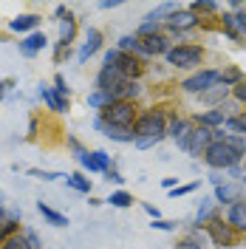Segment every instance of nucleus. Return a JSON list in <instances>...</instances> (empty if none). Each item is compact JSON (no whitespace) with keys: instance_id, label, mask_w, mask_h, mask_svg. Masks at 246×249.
<instances>
[{"instance_id":"obj_1","label":"nucleus","mask_w":246,"mask_h":249,"mask_svg":"<svg viewBox=\"0 0 246 249\" xmlns=\"http://www.w3.org/2000/svg\"><path fill=\"white\" fill-rule=\"evenodd\" d=\"M133 136H136V147H153L167 136V124H164V116L158 110H150L144 116H139L136 124H133Z\"/></svg>"},{"instance_id":"obj_2","label":"nucleus","mask_w":246,"mask_h":249,"mask_svg":"<svg viewBox=\"0 0 246 249\" xmlns=\"http://www.w3.org/2000/svg\"><path fill=\"white\" fill-rule=\"evenodd\" d=\"M204 159H207V164H210L212 170H232L244 156L238 153V150H232L227 142H212V144L207 147Z\"/></svg>"},{"instance_id":"obj_3","label":"nucleus","mask_w":246,"mask_h":249,"mask_svg":"<svg viewBox=\"0 0 246 249\" xmlns=\"http://www.w3.org/2000/svg\"><path fill=\"white\" fill-rule=\"evenodd\" d=\"M105 124L110 127H124V130H130L133 124H136V105L127 99V102H113L108 108L102 110V116H99Z\"/></svg>"},{"instance_id":"obj_4","label":"nucleus","mask_w":246,"mask_h":249,"mask_svg":"<svg viewBox=\"0 0 246 249\" xmlns=\"http://www.w3.org/2000/svg\"><path fill=\"white\" fill-rule=\"evenodd\" d=\"M215 85H221V74L218 71H198V74H193V77H187L181 82V88L187 93H204L210 88H215Z\"/></svg>"},{"instance_id":"obj_5","label":"nucleus","mask_w":246,"mask_h":249,"mask_svg":"<svg viewBox=\"0 0 246 249\" xmlns=\"http://www.w3.org/2000/svg\"><path fill=\"white\" fill-rule=\"evenodd\" d=\"M201 54H204V51H201L198 46H176V48H170L167 62L176 65V68H193V65L201 62Z\"/></svg>"},{"instance_id":"obj_6","label":"nucleus","mask_w":246,"mask_h":249,"mask_svg":"<svg viewBox=\"0 0 246 249\" xmlns=\"http://www.w3.org/2000/svg\"><path fill=\"white\" fill-rule=\"evenodd\" d=\"M210 144H212V130H210V127H198V130H193V133H190L187 153L201 156V153H207V147H210Z\"/></svg>"},{"instance_id":"obj_7","label":"nucleus","mask_w":246,"mask_h":249,"mask_svg":"<svg viewBox=\"0 0 246 249\" xmlns=\"http://www.w3.org/2000/svg\"><path fill=\"white\" fill-rule=\"evenodd\" d=\"M210 235L218 247H235V235H232V227L229 224H221V221H210Z\"/></svg>"},{"instance_id":"obj_8","label":"nucleus","mask_w":246,"mask_h":249,"mask_svg":"<svg viewBox=\"0 0 246 249\" xmlns=\"http://www.w3.org/2000/svg\"><path fill=\"white\" fill-rule=\"evenodd\" d=\"M164 23H167L173 31H187V29H193L198 20H195V15H193V12H181V9H176V12H173Z\"/></svg>"},{"instance_id":"obj_9","label":"nucleus","mask_w":246,"mask_h":249,"mask_svg":"<svg viewBox=\"0 0 246 249\" xmlns=\"http://www.w3.org/2000/svg\"><path fill=\"white\" fill-rule=\"evenodd\" d=\"M113 65L122 71V77H124V79L139 77V74H141V62H139L133 54H122V51H119V57H116V62H113Z\"/></svg>"},{"instance_id":"obj_10","label":"nucleus","mask_w":246,"mask_h":249,"mask_svg":"<svg viewBox=\"0 0 246 249\" xmlns=\"http://www.w3.org/2000/svg\"><path fill=\"white\" fill-rule=\"evenodd\" d=\"M190 133H193V130H190V124H187L184 119H173L170 127H167V136H173L181 150H187V144H190Z\"/></svg>"},{"instance_id":"obj_11","label":"nucleus","mask_w":246,"mask_h":249,"mask_svg":"<svg viewBox=\"0 0 246 249\" xmlns=\"http://www.w3.org/2000/svg\"><path fill=\"white\" fill-rule=\"evenodd\" d=\"M46 43H48L46 34H43V31H34V34H29V37L20 43V54H26V57H34L37 51H43V48H46Z\"/></svg>"},{"instance_id":"obj_12","label":"nucleus","mask_w":246,"mask_h":249,"mask_svg":"<svg viewBox=\"0 0 246 249\" xmlns=\"http://www.w3.org/2000/svg\"><path fill=\"white\" fill-rule=\"evenodd\" d=\"M99 43H102V34L96 29H88V37H85V43L79 48V62H85L88 57H93V54L99 51Z\"/></svg>"},{"instance_id":"obj_13","label":"nucleus","mask_w":246,"mask_h":249,"mask_svg":"<svg viewBox=\"0 0 246 249\" xmlns=\"http://www.w3.org/2000/svg\"><path fill=\"white\" fill-rule=\"evenodd\" d=\"M227 224L235 227V230H246V201L232 204L227 210Z\"/></svg>"},{"instance_id":"obj_14","label":"nucleus","mask_w":246,"mask_h":249,"mask_svg":"<svg viewBox=\"0 0 246 249\" xmlns=\"http://www.w3.org/2000/svg\"><path fill=\"white\" fill-rule=\"evenodd\" d=\"M141 54H170V40L164 37H144L141 40Z\"/></svg>"},{"instance_id":"obj_15","label":"nucleus","mask_w":246,"mask_h":249,"mask_svg":"<svg viewBox=\"0 0 246 249\" xmlns=\"http://www.w3.org/2000/svg\"><path fill=\"white\" fill-rule=\"evenodd\" d=\"M215 201L232 207V204L241 201V190H238L235 184H221V187H215Z\"/></svg>"},{"instance_id":"obj_16","label":"nucleus","mask_w":246,"mask_h":249,"mask_svg":"<svg viewBox=\"0 0 246 249\" xmlns=\"http://www.w3.org/2000/svg\"><path fill=\"white\" fill-rule=\"evenodd\" d=\"M40 96H43V102H46L51 110H68V99H62L57 91H51V88H40Z\"/></svg>"},{"instance_id":"obj_17","label":"nucleus","mask_w":246,"mask_h":249,"mask_svg":"<svg viewBox=\"0 0 246 249\" xmlns=\"http://www.w3.org/2000/svg\"><path fill=\"white\" fill-rule=\"evenodd\" d=\"M198 122H201V127H218V124H227V116H224V110L221 108H215V110H207V113H201L198 116Z\"/></svg>"},{"instance_id":"obj_18","label":"nucleus","mask_w":246,"mask_h":249,"mask_svg":"<svg viewBox=\"0 0 246 249\" xmlns=\"http://www.w3.org/2000/svg\"><path fill=\"white\" fill-rule=\"evenodd\" d=\"M74 34H77V23H74V15H68V12H65V20L60 23V43H62V46H68V43L74 40Z\"/></svg>"},{"instance_id":"obj_19","label":"nucleus","mask_w":246,"mask_h":249,"mask_svg":"<svg viewBox=\"0 0 246 249\" xmlns=\"http://www.w3.org/2000/svg\"><path fill=\"white\" fill-rule=\"evenodd\" d=\"M37 210H40V215L46 218L48 224H54V227H68V218L65 215H60V213H57V210H51V207H48V204H37Z\"/></svg>"},{"instance_id":"obj_20","label":"nucleus","mask_w":246,"mask_h":249,"mask_svg":"<svg viewBox=\"0 0 246 249\" xmlns=\"http://www.w3.org/2000/svg\"><path fill=\"white\" fill-rule=\"evenodd\" d=\"M227 93H229V85H215V88H210V91L201 93V102H210V105H218L221 99H227Z\"/></svg>"},{"instance_id":"obj_21","label":"nucleus","mask_w":246,"mask_h":249,"mask_svg":"<svg viewBox=\"0 0 246 249\" xmlns=\"http://www.w3.org/2000/svg\"><path fill=\"white\" fill-rule=\"evenodd\" d=\"M158 29H161V17L158 15H147L144 17V23L139 26V34H141V37H156Z\"/></svg>"},{"instance_id":"obj_22","label":"nucleus","mask_w":246,"mask_h":249,"mask_svg":"<svg viewBox=\"0 0 246 249\" xmlns=\"http://www.w3.org/2000/svg\"><path fill=\"white\" fill-rule=\"evenodd\" d=\"M37 23H40L37 15H20V17L12 20V31H29V29H34Z\"/></svg>"},{"instance_id":"obj_23","label":"nucleus","mask_w":246,"mask_h":249,"mask_svg":"<svg viewBox=\"0 0 246 249\" xmlns=\"http://www.w3.org/2000/svg\"><path fill=\"white\" fill-rule=\"evenodd\" d=\"M119 51H122V54H130V51L141 54V40L133 37V34H124L122 40H119Z\"/></svg>"},{"instance_id":"obj_24","label":"nucleus","mask_w":246,"mask_h":249,"mask_svg":"<svg viewBox=\"0 0 246 249\" xmlns=\"http://www.w3.org/2000/svg\"><path fill=\"white\" fill-rule=\"evenodd\" d=\"M65 184L74 187V190H79V193H91V178H85V176H79V173L68 176V178H65Z\"/></svg>"},{"instance_id":"obj_25","label":"nucleus","mask_w":246,"mask_h":249,"mask_svg":"<svg viewBox=\"0 0 246 249\" xmlns=\"http://www.w3.org/2000/svg\"><path fill=\"white\" fill-rule=\"evenodd\" d=\"M77 159H79V164H82V167H85L88 173H102V167H99V161L93 159V153H85V150H79Z\"/></svg>"},{"instance_id":"obj_26","label":"nucleus","mask_w":246,"mask_h":249,"mask_svg":"<svg viewBox=\"0 0 246 249\" xmlns=\"http://www.w3.org/2000/svg\"><path fill=\"white\" fill-rule=\"evenodd\" d=\"M227 127L235 130V136H244L246 139V113H241V116H229V119H227Z\"/></svg>"},{"instance_id":"obj_27","label":"nucleus","mask_w":246,"mask_h":249,"mask_svg":"<svg viewBox=\"0 0 246 249\" xmlns=\"http://www.w3.org/2000/svg\"><path fill=\"white\" fill-rule=\"evenodd\" d=\"M108 201H110V207H130V204H133V196L119 190V193H110Z\"/></svg>"},{"instance_id":"obj_28","label":"nucleus","mask_w":246,"mask_h":249,"mask_svg":"<svg viewBox=\"0 0 246 249\" xmlns=\"http://www.w3.org/2000/svg\"><path fill=\"white\" fill-rule=\"evenodd\" d=\"M241 71H238V68H227V71H221V82H224V85H238V82H241Z\"/></svg>"},{"instance_id":"obj_29","label":"nucleus","mask_w":246,"mask_h":249,"mask_svg":"<svg viewBox=\"0 0 246 249\" xmlns=\"http://www.w3.org/2000/svg\"><path fill=\"white\" fill-rule=\"evenodd\" d=\"M3 249H31V247H29V241H26V235H15V238H6Z\"/></svg>"},{"instance_id":"obj_30","label":"nucleus","mask_w":246,"mask_h":249,"mask_svg":"<svg viewBox=\"0 0 246 249\" xmlns=\"http://www.w3.org/2000/svg\"><path fill=\"white\" fill-rule=\"evenodd\" d=\"M29 176H34V178H43V181H54V178H68V176H60V173H51V170H29Z\"/></svg>"},{"instance_id":"obj_31","label":"nucleus","mask_w":246,"mask_h":249,"mask_svg":"<svg viewBox=\"0 0 246 249\" xmlns=\"http://www.w3.org/2000/svg\"><path fill=\"white\" fill-rule=\"evenodd\" d=\"M195 190H198V181L184 184V187H176V190H170V196H173V198H181V196H190V193H195Z\"/></svg>"},{"instance_id":"obj_32","label":"nucleus","mask_w":246,"mask_h":249,"mask_svg":"<svg viewBox=\"0 0 246 249\" xmlns=\"http://www.w3.org/2000/svg\"><path fill=\"white\" fill-rule=\"evenodd\" d=\"M93 159L99 161V167H102V173H108V170H110V156L105 153V150H93Z\"/></svg>"},{"instance_id":"obj_33","label":"nucleus","mask_w":246,"mask_h":249,"mask_svg":"<svg viewBox=\"0 0 246 249\" xmlns=\"http://www.w3.org/2000/svg\"><path fill=\"white\" fill-rule=\"evenodd\" d=\"M193 12H218V3H212V0H198V3H193Z\"/></svg>"},{"instance_id":"obj_34","label":"nucleus","mask_w":246,"mask_h":249,"mask_svg":"<svg viewBox=\"0 0 246 249\" xmlns=\"http://www.w3.org/2000/svg\"><path fill=\"white\" fill-rule=\"evenodd\" d=\"M54 85H57L54 91L60 93L62 99H68V82H65V79H62V77H57V79H54Z\"/></svg>"},{"instance_id":"obj_35","label":"nucleus","mask_w":246,"mask_h":249,"mask_svg":"<svg viewBox=\"0 0 246 249\" xmlns=\"http://www.w3.org/2000/svg\"><path fill=\"white\" fill-rule=\"evenodd\" d=\"M235 96H238L241 102H246V79H241V82L235 85Z\"/></svg>"},{"instance_id":"obj_36","label":"nucleus","mask_w":246,"mask_h":249,"mask_svg":"<svg viewBox=\"0 0 246 249\" xmlns=\"http://www.w3.org/2000/svg\"><path fill=\"white\" fill-rule=\"evenodd\" d=\"M17 224L15 221H3V224H0V238H6V235L12 232V230H15Z\"/></svg>"},{"instance_id":"obj_37","label":"nucleus","mask_w":246,"mask_h":249,"mask_svg":"<svg viewBox=\"0 0 246 249\" xmlns=\"http://www.w3.org/2000/svg\"><path fill=\"white\" fill-rule=\"evenodd\" d=\"M150 227H153V230H173L176 224H173V221H161V218H158V221H153Z\"/></svg>"},{"instance_id":"obj_38","label":"nucleus","mask_w":246,"mask_h":249,"mask_svg":"<svg viewBox=\"0 0 246 249\" xmlns=\"http://www.w3.org/2000/svg\"><path fill=\"white\" fill-rule=\"evenodd\" d=\"M210 181H212V184H215V187L227 184V181H224V173H218V170H212V173H210Z\"/></svg>"},{"instance_id":"obj_39","label":"nucleus","mask_w":246,"mask_h":249,"mask_svg":"<svg viewBox=\"0 0 246 249\" xmlns=\"http://www.w3.org/2000/svg\"><path fill=\"white\" fill-rule=\"evenodd\" d=\"M26 241H29V247H31V249H43V247H40V241H37V235H34V232H26Z\"/></svg>"},{"instance_id":"obj_40","label":"nucleus","mask_w":246,"mask_h":249,"mask_svg":"<svg viewBox=\"0 0 246 249\" xmlns=\"http://www.w3.org/2000/svg\"><path fill=\"white\" fill-rule=\"evenodd\" d=\"M105 176H108V181H113V184H122V181H124V178H122V176H119L116 170H108Z\"/></svg>"},{"instance_id":"obj_41","label":"nucleus","mask_w":246,"mask_h":249,"mask_svg":"<svg viewBox=\"0 0 246 249\" xmlns=\"http://www.w3.org/2000/svg\"><path fill=\"white\" fill-rule=\"evenodd\" d=\"M176 249H201V244H195V241H181Z\"/></svg>"},{"instance_id":"obj_42","label":"nucleus","mask_w":246,"mask_h":249,"mask_svg":"<svg viewBox=\"0 0 246 249\" xmlns=\"http://www.w3.org/2000/svg\"><path fill=\"white\" fill-rule=\"evenodd\" d=\"M144 210L153 215V221H158V207H153V204H144Z\"/></svg>"},{"instance_id":"obj_43","label":"nucleus","mask_w":246,"mask_h":249,"mask_svg":"<svg viewBox=\"0 0 246 249\" xmlns=\"http://www.w3.org/2000/svg\"><path fill=\"white\" fill-rule=\"evenodd\" d=\"M176 181H178V178H164V181H161V184L167 187V190H176Z\"/></svg>"},{"instance_id":"obj_44","label":"nucleus","mask_w":246,"mask_h":249,"mask_svg":"<svg viewBox=\"0 0 246 249\" xmlns=\"http://www.w3.org/2000/svg\"><path fill=\"white\" fill-rule=\"evenodd\" d=\"M102 9H113V6H119V0H105V3H99Z\"/></svg>"},{"instance_id":"obj_45","label":"nucleus","mask_w":246,"mask_h":249,"mask_svg":"<svg viewBox=\"0 0 246 249\" xmlns=\"http://www.w3.org/2000/svg\"><path fill=\"white\" fill-rule=\"evenodd\" d=\"M12 82H0V99H3V93H6V88H9Z\"/></svg>"},{"instance_id":"obj_46","label":"nucleus","mask_w":246,"mask_h":249,"mask_svg":"<svg viewBox=\"0 0 246 249\" xmlns=\"http://www.w3.org/2000/svg\"><path fill=\"white\" fill-rule=\"evenodd\" d=\"M244 173H246V156H244Z\"/></svg>"},{"instance_id":"obj_47","label":"nucleus","mask_w":246,"mask_h":249,"mask_svg":"<svg viewBox=\"0 0 246 249\" xmlns=\"http://www.w3.org/2000/svg\"><path fill=\"white\" fill-rule=\"evenodd\" d=\"M0 207H3V193H0Z\"/></svg>"}]
</instances>
